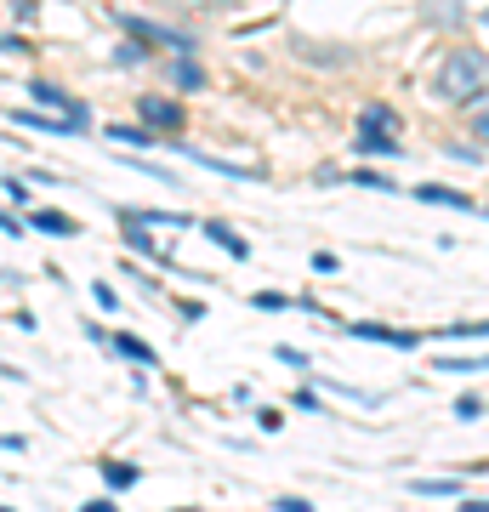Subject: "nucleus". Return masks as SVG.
Instances as JSON below:
<instances>
[{"label":"nucleus","mask_w":489,"mask_h":512,"mask_svg":"<svg viewBox=\"0 0 489 512\" xmlns=\"http://www.w3.org/2000/svg\"><path fill=\"white\" fill-rule=\"evenodd\" d=\"M353 183H359V188H393V183H387V177H376V171H359Z\"/></svg>","instance_id":"4be33fe9"},{"label":"nucleus","mask_w":489,"mask_h":512,"mask_svg":"<svg viewBox=\"0 0 489 512\" xmlns=\"http://www.w3.org/2000/svg\"><path fill=\"white\" fill-rule=\"evenodd\" d=\"M109 484H114V490H131V484H137V467H126V461H109Z\"/></svg>","instance_id":"4468645a"},{"label":"nucleus","mask_w":489,"mask_h":512,"mask_svg":"<svg viewBox=\"0 0 489 512\" xmlns=\"http://www.w3.org/2000/svg\"><path fill=\"white\" fill-rule=\"evenodd\" d=\"M35 103L40 109H57L63 120H74V126H86V109H80L69 92H57V86H35Z\"/></svg>","instance_id":"7ed1b4c3"},{"label":"nucleus","mask_w":489,"mask_h":512,"mask_svg":"<svg viewBox=\"0 0 489 512\" xmlns=\"http://www.w3.org/2000/svg\"><path fill=\"white\" fill-rule=\"evenodd\" d=\"M0 228H6V234H18V222L6 217V211H0Z\"/></svg>","instance_id":"b1692460"},{"label":"nucleus","mask_w":489,"mask_h":512,"mask_svg":"<svg viewBox=\"0 0 489 512\" xmlns=\"http://www.w3.org/2000/svg\"><path fill=\"white\" fill-rule=\"evenodd\" d=\"M438 97H450V103L484 97V63H478V52H450L444 57V69H438Z\"/></svg>","instance_id":"f257e3e1"},{"label":"nucleus","mask_w":489,"mask_h":512,"mask_svg":"<svg viewBox=\"0 0 489 512\" xmlns=\"http://www.w3.org/2000/svg\"><path fill=\"white\" fill-rule=\"evenodd\" d=\"M438 370H489V359H438Z\"/></svg>","instance_id":"dca6fc26"},{"label":"nucleus","mask_w":489,"mask_h":512,"mask_svg":"<svg viewBox=\"0 0 489 512\" xmlns=\"http://www.w3.org/2000/svg\"><path fill=\"white\" fill-rule=\"evenodd\" d=\"M416 495H461L455 478H416Z\"/></svg>","instance_id":"ddd939ff"},{"label":"nucleus","mask_w":489,"mask_h":512,"mask_svg":"<svg viewBox=\"0 0 489 512\" xmlns=\"http://www.w3.org/2000/svg\"><path fill=\"white\" fill-rule=\"evenodd\" d=\"M416 200H427V205H450V211H472L467 194H450V188H416Z\"/></svg>","instance_id":"423d86ee"},{"label":"nucleus","mask_w":489,"mask_h":512,"mask_svg":"<svg viewBox=\"0 0 489 512\" xmlns=\"http://www.w3.org/2000/svg\"><path fill=\"white\" fill-rule=\"evenodd\" d=\"M177 86H188V92H200V86H205V74H200L194 57H182V63H177Z\"/></svg>","instance_id":"f8f14e48"},{"label":"nucleus","mask_w":489,"mask_h":512,"mask_svg":"<svg viewBox=\"0 0 489 512\" xmlns=\"http://www.w3.org/2000/svg\"><path fill=\"white\" fill-rule=\"evenodd\" d=\"M444 336H489V319L484 325H444Z\"/></svg>","instance_id":"f3484780"},{"label":"nucleus","mask_w":489,"mask_h":512,"mask_svg":"<svg viewBox=\"0 0 489 512\" xmlns=\"http://www.w3.org/2000/svg\"><path fill=\"white\" fill-rule=\"evenodd\" d=\"M29 222H35L40 234H74V217H63V211H35Z\"/></svg>","instance_id":"1a4fd4ad"},{"label":"nucleus","mask_w":489,"mask_h":512,"mask_svg":"<svg viewBox=\"0 0 489 512\" xmlns=\"http://www.w3.org/2000/svg\"><path fill=\"white\" fill-rule=\"evenodd\" d=\"M0 52H18V40H6V35H0Z\"/></svg>","instance_id":"393cba45"},{"label":"nucleus","mask_w":489,"mask_h":512,"mask_svg":"<svg viewBox=\"0 0 489 512\" xmlns=\"http://www.w3.org/2000/svg\"><path fill=\"white\" fill-rule=\"evenodd\" d=\"M137 114L148 126H182V103H171V97H137Z\"/></svg>","instance_id":"f03ea898"},{"label":"nucleus","mask_w":489,"mask_h":512,"mask_svg":"<svg viewBox=\"0 0 489 512\" xmlns=\"http://www.w3.org/2000/svg\"><path fill=\"white\" fill-rule=\"evenodd\" d=\"M273 507H279V512H313L308 501H302V495H285V501H273Z\"/></svg>","instance_id":"412c9836"},{"label":"nucleus","mask_w":489,"mask_h":512,"mask_svg":"<svg viewBox=\"0 0 489 512\" xmlns=\"http://www.w3.org/2000/svg\"><path fill=\"white\" fill-rule=\"evenodd\" d=\"M222 6H228V0H205V12H222Z\"/></svg>","instance_id":"a878e982"},{"label":"nucleus","mask_w":489,"mask_h":512,"mask_svg":"<svg viewBox=\"0 0 489 512\" xmlns=\"http://www.w3.org/2000/svg\"><path fill=\"white\" fill-rule=\"evenodd\" d=\"M205 234L217 239L222 251H234V262H239V256H251V245H245V239H239L234 228H222V222H211V228H205Z\"/></svg>","instance_id":"6e6552de"},{"label":"nucleus","mask_w":489,"mask_h":512,"mask_svg":"<svg viewBox=\"0 0 489 512\" xmlns=\"http://www.w3.org/2000/svg\"><path fill=\"white\" fill-rule=\"evenodd\" d=\"M484 23H489V12H484Z\"/></svg>","instance_id":"bb28decb"},{"label":"nucleus","mask_w":489,"mask_h":512,"mask_svg":"<svg viewBox=\"0 0 489 512\" xmlns=\"http://www.w3.org/2000/svg\"><path fill=\"white\" fill-rule=\"evenodd\" d=\"M478 410H484L478 399H461V404H455V416H461V421H478Z\"/></svg>","instance_id":"aec40b11"},{"label":"nucleus","mask_w":489,"mask_h":512,"mask_svg":"<svg viewBox=\"0 0 489 512\" xmlns=\"http://www.w3.org/2000/svg\"><path fill=\"white\" fill-rule=\"evenodd\" d=\"M114 348L126 353V359H137V365H154V348H148V342H137V336H120Z\"/></svg>","instance_id":"9b49d317"},{"label":"nucleus","mask_w":489,"mask_h":512,"mask_svg":"<svg viewBox=\"0 0 489 512\" xmlns=\"http://www.w3.org/2000/svg\"><path fill=\"white\" fill-rule=\"evenodd\" d=\"M364 131H393V109H364Z\"/></svg>","instance_id":"2eb2a0df"},{"label":"nucleus","mask_w":489,"mask_h":512,"mask_svg":"<svg viewBox=\"0 0 489 512\" xmlns=\"http://www.w3.org/2000/svg\"><path fill=\"white\" fill-rule=\"evenodd\" d=\"M478 137H484V143H489V114H478Z\"/></svg>","instance_id":"5701e85b"},{"label":"nucleus","mask_w":489,"mask_h":512,"mask_svg":"<svg viewBox=\"0 0 489 512\" xmlns=\"http://www.w3.org/2000/svg\"><path fill=\"white\" fill-rule=\"evenodd\" d=\"M131 29V35L137 40H160V46H171V52H194V46H188V40L182 35H171V29H160V23H143V18H120Z\"/></svg>","instance_id":"20e7f679"},{"label":"nucleus","mask_w":489,"mask_h":512,"mask_svg":"<svg viewBox=\"0 0 489 512\" xmlns=\"http://www.w3.org/2000/svg\"><path fill=\"white\" fill-rule=\"evenodd\" d=\"M109 137H114V143H148V131H126V126H114Z\"/></svg>","instance_id":"6ab92c4d"},{"label":"nucleus","mask_w":489,"mask_h":512,"mask_svg":"<svg viewBox=\"0 0 489 512\" xmlns=\"http://www.w3.org/2000/svg\"><path fill=\"white\" fill-rule=\"evenodd\" d=\"M23 126H35V131H52V137H69V131H80L74 120H52V114H18Z\"/></svg>","instance_id":"0eeeda50"},{"label":"nucleus","mask_w":489,"mask_h":512,"mask_svg":"<svg viewBox=\"0 0 489 512\" xmlns=\"http://www.w3.org/2000/svg\"><path fill=\"white\" fill-rule=\"evenodd\" d=\"M364 154H399V143H393V131H364Z\"/></svg>","instance_id":"9d476101"},{"label":"nucleus","mask_w":489,"mask_h":512,"mask_svg":"<svg viewBox=\"0 0 489 512\" xmlns=\"http://www.w3.org/2000/svg\"><path fill=\"white\" fill-rule=\"evenodd\" d=\"M353 336H364V342H387V348H416L421 336H410V330H387V325H347Z\"/></svg>","instance_id":"39448f33"},{"label":"nucleus","mask_w":489,"mask_h":512,"mask_svg":"<svg viewBox=\"0 0 489 512\" xmlns=\"http://www.w3.org/2000/svg\"><path fill=\"white\" fill-rule=\"evenodd\" d=\"M256 308H290V302H285V296H279V291H256Z\"/></svg>","instance_id":"a211bd4d"}]
</instances>
